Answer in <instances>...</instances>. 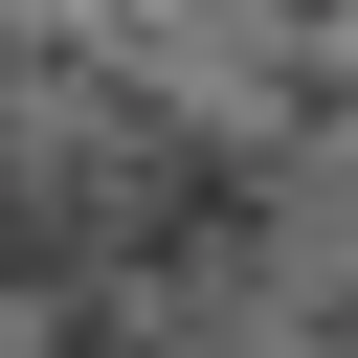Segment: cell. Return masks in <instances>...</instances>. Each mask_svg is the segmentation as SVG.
<instances>
[{
    "mask_svg": "<svg viewBox=\"0 0 358 358\" xmlns=\"http://www.w3.org/2000/svg\"><path fill=\"white\" fill-rule=\"evenodd\" d=\"M0 358H358V0H0Z\"/></svg>",
    "mask_w": 358,
    "mask_h": 358,
    "instance_id": "obj_1",
    "label": "cell"
}]
</instances>
